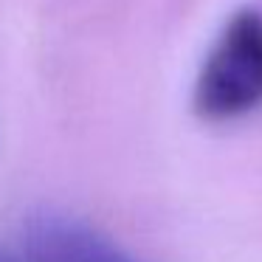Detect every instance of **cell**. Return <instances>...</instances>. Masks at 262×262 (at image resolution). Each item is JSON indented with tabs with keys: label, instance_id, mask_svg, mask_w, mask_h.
Listing matches in <instances>:
<instances>
[{
	"label": "cell",
	"instance_id": "6da1fadb",
	"mask_svg": "<svg viewBox=\"0 0 262 262\" xmlns=\"http://www.w3.org/2000/svg\"><path fill=\"white\" fill-rule=\"evenodd\" d=\"M262 104V14L237 12L194 85V110L209 121H228Z\"/></svg>",
	"mask_w": 262,
	"mask_h": 262
},
{
	"label": "cell",
	"instance_id": "7a4b0ae2",
	"mask_svg": "<svg viewBox=\"0 0 262 262\" xmlns=\"http://www.w3.org/2000/svg\"><path fill=\"white\" fill-rule=\"evenodd\" d=\"M26 251L31 262H136L88 226L57 214L29 223Z\"/></svg>",
	"mask_w": 262,
	"mask_h": 262
},
{
	"label": "cell",
	"instance_id": "3957f363",
	"mask_svg": "<svg viewBox=\"0 0 262 262\" xmlns=\"http://www.w3.org/2000/svg\"><path fill=\"white\" fill-rule=\"evenodd\" d=\"M0 262H12V259H9V256H3V254H0Z\"/></svg>",
	"mask_w": 262,
	"mask_h": 262
}]
</instances>
